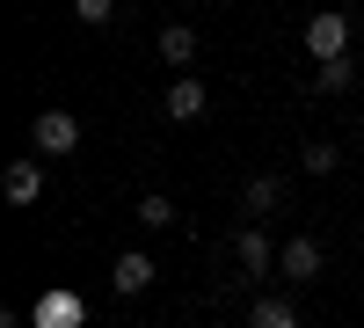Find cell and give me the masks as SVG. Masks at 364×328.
I'll use <instances>...</instances> for the list:
<instances>
[{"label":"cell","mask_w":364,"mask_h":328,"mask_svg":"<svg viewBox=\"0 0 364 328\" xmlns=\"http://www.w3.org/2000/svg\"><path fill=\"white\" fill-rule=\"evenodd\" d=\"M306 51L321 58V66H328V58H350V22L343 15H314L306 22Z\"/></svg>","instance_id":"cell-1"},{"label":"cell","mask_w":364,"mask_h":328,"mask_svg":"<svg viewBox=\"0 0 364 328\" xmlns=\"http://www.w3.org/2000/svg\"><path fill=\"white\" fill-rule=\"evenodd\" d=\"M29 139H37V154H73V146H80V125H73L66 110H44L37 125H29Z\"/></svg>","instance_id":"cell-2"},{"label":"cell","mask_w":364,"mask_h":328,"mask_svg":"<svg viewBox=\"0 0 364 328\" xmlns=\"http://www.w3.org/2000/svg\"><path fill=\"white\" fill-rule=\"evenodd\" d=\"M0 197H8L15 212H29V204L44 197V168H37V161H15L8 175H0Z\"/></svg>","instance_id":"cell-3"},{"label":"cell","mask_w":364,"mask_h":328,"mask_svg":"<svg viewBox=\"0 0 364 328\" xmlns=\"http://www.w3.org/2000/svg\"><path fill=\"white\" fill-rule=\"evenodd\" d=\"M277 270H284V277H299V285L321 277V241H314V233H291V241L277 248Z\"/></svg>","instance_id":"cell-4"},{"label":"cell","mask_w":364,"mask_h":328,"mask_svg":"<svg viewBox=\"0 0 364 328\" xmlns=\"http://www.w3.org/2000/svg\"><path fill=\"white\" fill-rule=\"evenodd\" d=\"M233 255H240V270H248V277H262L269 263H277V248H269L262 226H240V233H233Z\"/></svg>","instance_id":"cell-5"},{"label":"cell","mask_w":364,"mask_h":328,"mask_svg":"<svg viewBox=\"0 0 364 328\" xmlns=\"http://www.w3.org/2000/svg\"><path fill=\"white\" fill-rule=\"evenodd\" d=\"M277 204H284V183H277V175H255V183L240 190V212H248V226H262Z\"/></svg>","instance_id":"cell-6"},{"label":"cell","mask_w":364,"mask_h":328,"mask_svg":"<svg viewBox=\"0 0 364 328\" xmlns=\"http://www.w3.org/2000/svg\"><path fill=\"white\" fill-rule=\"evenodd\" d=\"M29 321H37V328H80V300H73V292H44Z\"/></svg>","instance_id":"cell-7"},{"label":"cell","mask_w":364,"mask_h":328,"mask_svg":"<svg viewBox=\"0 0 364 328\" xmlns=\"http://www.w3.org/2000/svg\"><path fill=\"white\" fill-rule=\"evenodd\" d=\"M204 80H168V117H175V125H190V117H204Z\"/></svg>","instance_id":"cell-8"},{"label":"cell","mask_w":364,"mask_h":328,"mask_svg":"<svg viewBox=\"0 0 364 328\" xmlns=\"http://www.w3.org/2000/svg\"><path fill=\"white\" fill-rule=\"evenodd\" d=\"M161 58H168V66H190V58H197V29L190 22H161Z\"/></svg>","instance_id":"cell-9"},{"label":"cell","mask_w":364,"mask_h":328,"mask_svg":"<svg viewBox=\"0 0 364 328\" xmlns=\"http://www.w3.org/2000/svg\"><path fill=\"white\" fill-rule=\"evenodd\" d=\"M154 285V255H117V292H146Z\"/></svg>","instance_id":"cell-10"},{"label":"cell","mask_w":364,"mask_h":328,"mask_svg":"<svg viewBox=\"0 0 364 328\" xmlns=\"http://www.w3.org/2000/svg\"><path fill=\"white\" fill-rule=\"evenodd\" d=\"M248 328H299V307H291V300H255Z\"/></svg>","instance_id":"cell-11"},{"label":"cell","mask_w":364,"mask_h":328,"mask_svg":"<svg viewBox=\"0 0 364 328\" xmlns=\"http://www.w3.org/2000/svg\"><path fill=\"white\" fill-rule=\"evenodd\" d=\"M314 88H321V95H343V88H357V66H350V58H328V66L314 73Z\"/></svg>","instance_id":"cell-12"},{"label":"cell","mask_w":364,"mask_h":328,"mask_svg":"<svg viewBox=\"0 0 364 328\" xmlns=\"http://www.w3.org/2000/svg\"><path fill=\"white\" fill-rule=\"evenodd\" d=\"M336 161H343L336 139H314V146H306V175H336Z\"/></svg>","instance_id":"cell-13"},{"label":"cell","mask_w":364,"mask_h":328,"mask_svg":"<svg viewBox=\"0 0 364 328\" xmlns=\"http://www.w3.org/2000/svg\"><path fill=\"white\" fill-rule=\"evenodd\" d=\"M139 219H146V226H175V204H168V197H139Z\"/></svg>","instance_id":"cell-14"},{"label":"cell","mask_w":364,"mask_h":328,"mask_svg":"<svg viewBox=\"0 0 364 328\" xmlns=\"http://www.w3.org/2000/svg\"><path fill=\"white\" fill-rule=\"evenodd\" d=\"M73 15H80V22H109L117 0H73Z\"/></svg>","instance_id":"cell-15"}]
</instances>
